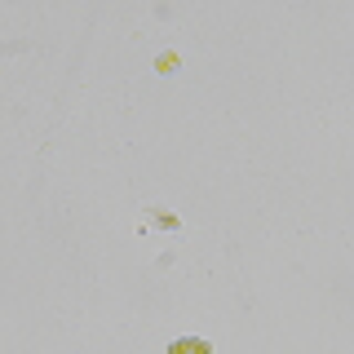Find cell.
Wrapping results in <instances>:
<instances>
[{
	"label": "cell",
	"instance_id": "6da1fadb",
	"mask_svg": "<svg viewBox=\"0 0 354 354\" xmlns=\"http://www.w3.org/2000/svg\"><path fill=\"white\" fill-rule=\"evenodd\" d=\"M173 354H213V350H208L204 341H177V346H173Z\"/></svg>",
	"mask_w": 354,
	"mask_h": 354
}]
</instances>
